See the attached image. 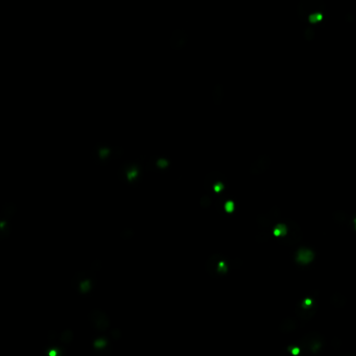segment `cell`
Wrapping results in <instances>:
<instances>
[{"instance_id": "obj_1", "label": "cell", "mask_w": 356, "mask_h": 356, "mask_svg": "<svg viewBox=\"0 0 356 356\" xmlns=\"http://www.w3.org/2000/svg\"><path fill=\"white\" fill-rule=\"evenodd\" d=\"M271 237L283 246H294L303 238L300 226L291 218H284L270 231Z\"/></svg>"}, {"instance_id": "obj_2", "label": "cell", "mask_w": 356, "mask_h": 356, "mask_svg": "<svg viewBox=\"0 0 356 356\" xmlns=\"http://www.w3.org/2000/svg\"><path fill=\"white\" fill-rule=\"evenodd\" d=\"M242 260L238 257L229 258L223 254H212L208 257L205 263V270L208 275L213 278H221L226 275L232 269H239L242 266Z\"/></svg>"}, {"instance_id": "obj_3", "label": "cell", "mask_w": 356, "mask_h": 356, "mask_svg": "<svg viewBox=\"0 0 356 356\" xmlns=\"http://www.w3.org/2000/svg\"><path fill=\"white\" fill-rule=\"evenodd\" d=\"M145 165L144 157L127 160L121 164L117 171L118 179L130 187H136L143 180Z\"/></svg>"}, {"instance_id": "obj_4", "label": "cell", "mask_w": 356, "mask_h": 356, "mask_svg": "<svg viewBox=\"0 0 356 356\" xmlns=\"http://www.w3.org/2000/svg\"><path fill=\"white\" fill-rule=\"evenodd\" d=\"M324 11L323 0H302L298 7V15L301 20L317 24L324 18Z\"/></svg>"}, {"instance_id": "obj_5", "label": "cell", "mask_w": 356, "mask_h": 356, "mask_svg": "<svg viewBox=\"0 0 356 356\" xmlns=\"http://www.w3.org/2000/svg\"><path fill=\"white\" fill-rule=\"evenodd\" d=\"M123 153H125V150L119 146L112 147L106 143H98L93 147L91 156L95 164L105 166L111 160L120 158Z\"/></svg>"}, {"instance_id": "obj_6", "label": "cell", "mask_w": 356, "mask_h": 356, "mask_svg": "<svg viewBox=\"0 0 356 356\" xmlns=\"http://www.w3.org/2000/svg\"><path fill=\"white\" fill-rule=\"evenodd\" d=\"M97 275H95L92 269L76 272L71 280L72 289H74L80 295H87L91 293L95 289V286H97Z\"/></svg>"}, {"instance_id": "obj_7", "label": "cell", "mask_w": 356, "mask_h": 356, "mask_svg": "<svg viewBox=\"0 0 356 356\" xmlns=\"http://www.w3.org/2000/svg\"><path fill=\"white\" fill-rule=\"evenodd\" d=\"M304 297L302 300H300L296 304L295 313L297 319L301 323H306L311 321L318 312V302L317 299L313 297Z\"/></svg>"}, {"instance_id": "obj_8", "label": "cell", "mask_w": 356, "mask_h": 356, "mask_svg": "<svg viewBox=\"0 0 356 356\" xmlns=\"http://www.w3.org/2000/svg\"><path fill=\"white\" fill-rule=\"evenodd\" d=\"M298 346L305 350V354H318L325 347V337L318 331H311L299 339Z\"/></svg>"}, {"instance_id": "obj_9", "label": "cell", "mask_w": 356, "mask_h": 356, "mask_svg": "<svg viewBox=\"0 0 356 356\" xmlns=\"http://www.w3.org/2000/svg\"><path fill=\"white\" fill-rule=\"evenodd\" d=\"M228 182L225 174L218 171H212L208 173L204 179V188L207 195L212 198L218 194H222L227 189Z\"/></svg>"}, {"instance_id": "obj_10", "label": "cell", "mask_w": 356, "mask_h": 356, "mask_svg": "<svg viewBox=\"0 0 356 356\" xmlns=\"http://www.w3.org/2000/svg\"><path fill=\"white\" fill-rule=\"evenodd\" d=\"M281 221V210L275 205L266 213L259 214L256 217V225L260 231H271Z\"/></svg>"}, {"instance_id": "obj_11", "label": "cell", "mask_w": 356, "mask_h": 356, "mask_svg": "<svg viewBox=\"0 0 356 356\" xmlns=\"http://www.w3.org/2000/svg\"><path fill=\"white\" fill-rule=\"evenodd\" d=\"M16 211L17 207L14 203L7 202L4 205L2 213H0V217H2L0 218V238H2V240H5L10 235V222Z\"/></svg>"}, {"instance_id": "obj_12", "label": "cell", "mask_w": 356, "mask_h": 356, "mask_svg": "<svg viewBox=\"0 0 356 356\" xmlns=\"http://www.w3.org/2000/svg\"><path fill=\"white\" fill-rule=\"evenodd\" d=\"M88 319L90 326L97 332H105L110 326V320H109L105 311L100 308L92 309L89 313Z\"/></svg>"}, {"instance_id": "obj_13", "label": "cell", "mask_w": 356, "mask_h": 356, "mask_svg": "<svg viewBox=\"0 0 356 356\" xmlns=\"http://www.w3.org/2000/svg\"><path fill=\"white\" fill-rule=\"evenodd\" d=\"M171 165V162L169 158L165 156H160V157H154L149 160V162L146 164V170H152L158 173H165L169 169Z\"/></svg>"}, {"instance_id": "obj_14", "label": "cell", "mask_w": 356, "mask_h": 356, "mask_svg": "<svg viewBox=\"0 0 356 356\" xmlns=\"http://www.w3.org/2000/svg\"><path fill=\"white\" fill-rule=\"evenodd\" d=\"M93 351L100 355H109L111 353V343L106 336H94L91 341Z\"/></svg>"}, {"instance_id": "obj_15", "label": "cell", "mask_w": 356, "mask_h": 356, "mask_svg": "<svg viewBox=\"0 0 356 356\" xmlns=\"http://www.w3.org/2000/svg\"><path fill=\"white\" fill-rule=\"evenodd\" d=\"M271 158L268 155H263V156H259L251 165L250 168V173L252 175L258 176L263 174L270 167L271 165Z\"/></svg>"}, {"instance_id": "obj_16", "label": "cell", "mask_w": 356, "mask_h": 356, "mask_svg": "<svg viewBox=\"0 0 356 356\" xmlns=\"http://www.w3.org/2000/svg\"><path fill=\"white\" fill-rule=\"evenodd\" d=\"M215 206L216 210L221 213V215H226L232 212H235L236 203L232 199V197L221 196L220 199L215 202Z\"/></svg>"}, {"instance_id": "obj_17", "label": "cell", "mask_w": 356, "mask_h": 356, "mask_svg": "<svg viewBox=\"0 0 356 356\" xmlns=\"http://www.w3.org/2000/svg\"><path fill=\"white\" fill-rule=\"evenodd\" d=\"M296 262H298L299 265H308L310 264L313 259H314V253L311 249L309 248H301L296 252Z\"/></svg>"}, {"instance_id": "obj_18", "label": "cell", "mask_w": 356, "mask_h": 356, "mask_svg": "<svg viewBox=\"0 0 356 356\" xmlns=\"http://www.w3.org/2000/svg\"><path fill=\"white\" fill-rule=\"evenodd\" d=\"M298 327V321L292 317L285 318L278 326V330L283 334L293 333Z\"/></svg>"}, {"instance_id": "obj_19", "label": "cell", "mask_w": 356, "mask_h": 356, "mask_svg": "<svg viewBox=\"0 0 356 356\" xmlns=\"http://www.w3.org/2000/svg\"><path fill=\"white\" fill-rule=\"evenodd\" d=\"M347 303H348L347 296L340 293H334L330 297V304L335 308H345Z\"/></svg>"}, {"instance_id": "obj_20", "label": "cell", "mask_w": 356, "mask_h": 356, "mask_svg": "<svg viewBox=\"0 0 356 356\" xmlns=\"http://www.w3.org/2000/svg\"><path fill=\"white\" fill-rule=\"evenodd\" d=\"M331 218H332L333 223L339 227L346 226L349 223L348 222V213L344 210H336V211L332 212Z\"/></svg>"}, {"instance_id": "obj_21", "label": "cell", "mask_w": 356, "mask_h": 356, "mask_svg": "<svg viewBox=\"0 0 356 356\" xmlns=\"http://www.w3.org/2000/svg\"><path fill=\"white\" fill-rule=\"evenodd\" d=\"M73 337H74V334L71 329H65L60 334V340L64 346H69L72 343Z\"/></svg>"}, {"instance_id": "obj_22", "label": "cell", "mask_w": 356, "mask_h": 356, "mask_svg": "<svg viewBox=\"0 0 356 356\" xmlns=\"http://www.w3.org/2000/svg\"><path fill=\"white\" fill-rule=\"evenodd\" d=\"M212 203V197L209 196V195H206V196H203L200 200V205H201V207L204 208V209H206L208 207H210V205Z\"/></svg>"}, {"instance_id": "obj_23", "label": "cell", "mask_w": 356, "mask_h": 356, "mask_svg": "<svg viewBox=\"0 0 356 356\" xmlns=\"http://www.w3.org/2000/svg\"><path fill=\"white\" fill-rule=\"evenodd\" d=\"M134 235V230L131 228H125L120 233V237L122 239H130Z\"/></svg>"}, {"instance_id": "obj_24", "label": "cell", "mask_w": 356, "mask_h": 356, "mask_svg": "<svg viewBox=\"0 0 356 356\" xmlns=\"http://www.w3.org/2000/svg\"><path fill=\"white\" fill-rule=\"evenodd\" d=\"M59 334L56 332V331H54V330H51V331H49L48 332V343L50 344V345H54V344H56V341H57V339H59Z\"/></svg>"}, {"instance_id": "obj_25", "label": "cell", "mask_w": 356, "mask_h": 356, "mask_svg": "<svg viewBox=\"0 0 356 356\" xmlns=\"http://www.w3.org/2000/svg\"><path fill=\"white\" fill-rule=\"evenodd\" d=\"M109 336H110L113 340H118L121 337V331L120 329L115 328V329H112L110 332H109Z\"/></svg>"}, {"instance_id": "obj_26", "label": "cell", "mask_w": 356, "mask_h": 356, "mask_svg": "<svg viewBox=\"0 0 356 356\" xmlns=\"http://www.w3.org/2000/svg\"><path fill=\"white\" fill-rule=\"evenodd\" d=\"M330 345L334 350H337V349H340L341 346H343V341H341V339H339L338 337H333Z\"/></svg>"}, {"instance_id": "obj_27", "label": "cell", "mask_w": 356, "mask_h": 356, "mask_svg": "<svg viewBox=\"0 0 356 356\" xmlns=\"http://www.w3.org/2000/svg\"><path fill=\"white\" fill-rule=\"evenodd\" d=\"M102 268V261H101V260L100 259H97V260H95V261L92 263V265H91V269L93 270V271H98V270H100Z\"/></svg>"}, {"instance_id": "obj_28", "label": "cell", "mask_w": 356, "mask_h": 356, "mask_svg": "<svg viewBox=\"0 0 356 356\" xmlns=\"http://www.w3.org/2000/svg\"><path fill=\"white\" fill-rule=\"evenodd\" d=\"M350 228L351 229H353L354 231H356V213L352 216V218H351V221H350Z\"/></svg>"}, {"instance_id": "obj_29", "label": "cell", "mask_w": 356, "mask_h": 356, "mask_svg": "<svg viewBox=\"0 0 356 356\" xmlns=\"http://www.w3.org/2000/svg\"><path fill=\"white\" fill-rule=\"evenodd\" d=\"M340 355L341 356H347V355H351V356H356V354H354V353H349V352H340Z\"/></svg>"}]
</instances>
